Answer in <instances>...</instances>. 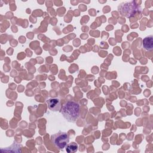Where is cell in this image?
Wrapping results in <instances>:
<instances>
[{"instance_id": "6da1fadb", "label": "cell", "mask_w": 153, "mask_h": 153, "mask_svg": "<svg viewBox=\"0 0 153 153\" xmlns=\"http://www.w3.org/2000/svg\"><path fill=\"white\" fill-rule=\"evenodd\" d=\"M60 112L68 121L74 123L79 115L80 106L75 101L69 100L63 105Z\"/></svg>"}, {"instance_id": "7a4b0ae2", "label": "cell", "mask_w": 153, "mask_h": 153, "mask_svg": "<svg viewBox=\"0 0 153 153\" xmlns=\"http://www.w3.org/2000/svg\"><path fill=\"white\" fill-rule=\"evenodd\" d=\"M51 140L54 145L59 149H63L68 144L69 137L67 133L59 131L57 133L51 135Z\"/></svg>"}, {"instance_id": "3957f363", "label": "cell", "mask_w": 153, "mask_h": 153, "mask_svg": "<svg viewBox=\"0 0 153 153\" xmlns=\"http://www.w3.org/2000/svg\"><path fill=\"white\" fill-rule=\"evenodd\" d=\"M47 103L48 108L51 111L56 112L60 109L61 103L58 98H50L47 100Z\"/></svg>"}, {"instance_id": "277c9868", "label": "cell", "mask_w": 153, "mask_h": 153, "mask_svg": "<svg viewBox=\"0 0 153 153\" xmlns=\"http://www.w3.org/2000/svg\"><path fill=\"white\" fill-rule=\"evenodd\" d=\"M142 45L145 50L152 51L153 50V36L149 35L145 37L142 41Z\"/></svg>"}, {"instance_id": "5b68a950", "label": "cell", "mask_w": 153, "mask_h": 153, "mask_svg": "<svg viewBox=\"0 0 153 153\" xmlns=\"http://www.w3.org/2000/svg\"><path fill=\"white\" fill-rule=\"evenodd\" d=\"M78 150V145L75 142H71L66 146V151L68 153L75 152Z\"/></svg>"}]
</instances>
